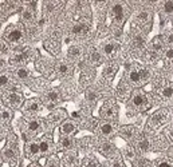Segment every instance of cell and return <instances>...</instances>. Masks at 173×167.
<instances>
[{
  "label": "cell",
  "mask_w": 173,
  "mask_h": 167,
  "mask_svg": "<svg viewBox=\"0 0 173 167\" xmlns=\"http://www.w3.org/2000/svg\"><path fill=\"white\" fill-rule=\"evenodd\" d=\"M47 100H50V102H54V103H55V102H57L58 100V99H59V94H58V92H55V91H52V92H48V94H47Z\"/></svg>",
  "instance_id": "20"
},
{
  "label": "cell",
  "mask_w": 173,
  "mask_h": 167,
  "mask_svg": "<svg viewBox=\"0 0 173 167\" xmlns=\"http://www.w3.org/2000/svg\"><path fill=\"white\" fill-rule=\"evenodd\" d=\"M86 166L87 167H97V163L93 159H89V160L86 159Z\"/></svg>",
  "instance_id": "39"
},
{
  "label": "cell",
  "mask_w": 173,
  "mask_h": 167,
  "mask_svg": "<svg viewBox=\"0 0 173 167\" xmlns=\"http://www.w3.org/2000/svg\"><path fill=\"white\" fill-rule=\"evenodd\" d=\"M158 167H170L169 163H166V162H162V163L158 164Z\"/></svg>",
  "instance_id": "43"
},
{
  "label": "cell",
  "mask_w": 173,
  "mask_h": 167,
  "mask_svg": "<svg viewBox=\"0 0 173 167\" xmlns=\"http://www.w3.org/2000/svg\"><path fill=\"white\" fill-rule=\"evenodd\" d=\"M26 60H27V54H24V52L16 54L15 56H12V58H11V63H12V64H23Z\"/></svg>",
  "instance_id": "5"
},
{
  "label": "cell",
  "mask_w": 173,
  "mask_h": 167,
  "mask_svg": "<svg viewBox=\"0 0 173 167\" xmlns=\"http://www.w3.org/2000/svg\"><path fill=\"white\" fill-rule=\"evenodd\" d=\"M172 66H173V59H172Z\"/></svg>",
  "instance_id": "49"
},
{
  "label": "cell",
  "mask_w": 173,
  "mask_h": 167,
  "mask_svg": "<svg viewBox=\"0 0 173 167\" xmlns=\"http://www.w3.org/2000/svg\"><path fill=\"white\" fill-rule=\"evenodd\" d=\"M113 167H121V163H119V162H114V163H113Z\"/></svg>",
  "instance_id": "45"
},
{
  "label": "cell",
  "mask_w": 173,
  "mask_h": 167,
  "mask_svg": "<svg viewBox=\"0 0 173 167\" xmlns=\"http://www.w3.org/2000/svg\"><path fill=\"white\" fill-rule=\"evenodd\" d=\"M101 131H102L104 135H110L113 132V126L109 125V123H105V125H102V127H101Z\"/></svg>",
  "instance_id": "17"
},
{
  "label": "cell",
  "mask_w": 173,
  "mask_h": 167,
  "mask_svg": "<svg viewBox=\"0 0 173 167\" xmlns=\"http://www.w3.org/2000/svg\"><path fill=\"white\" fill-rule=\"evenodd\" d=\"M126 156H127V158H133V156H134L133 150H127V151H126Z\"/></svg>",
  "instance_id": "41"
},
{
  "label": "cell",
  "mask_w": 173,
  "mask_h": 167,
  "mask_svg": "<svg viewBox=\"0 0 173 167\" xmlns=\"http://www.w3.org/2000/svg\"><path fill=\"white\" fill-rule=\"evenodd\" d=\"M62 147H65V148L71 147V139L70 138H63L62 139Z\"/></svg>",
  "instance_id": "32"
},
{
  "label": "cell",
  "mask_w": 173,
  "mask_h": 167,
  "mask_svg": "<svg viewBox=\"0 0 173 167\" xmlns=\"http://www.w3.org/2000/svg\"><path fill=\"white\" fill-rule=\"evenodd\" d=\"M58 71H59V74L66 75V74H67V72L70 71V68H69V66H67V64L62 63V64H59V67H58Z\"/></svg>",
  "instance_id": "24"
},
{
  "label": "cell",
  "mask_w": 173,
  "mask_h": 167,
  "mask_svg": "<svg viewBox=\"0 0 173 167\" xmlns=\"http://www.w3.org/2000/svg\"><path fill=\"white\" fill-rule=\"evenodd\" d=\"M137 167H146L145 162H144V160H138V162H137Z\"/></svg>",
  "instance_id": "42"
},
{
  "label": "cell",
  "mask_w": 173,
  "mask_h": 167,
  "mask_svg": "<svg viewBox=\"0 0 173 167\" xmlns=\"http://www.w3.org/2000/svg\"><path fill=\"white\" fill-rule=\"evenodd\" d=\"M138 72H140V78H141V79H148V78H149V72H148L146 70L138 71Z\"/></svg>",
  "instance_id": "37"
},
{
  "label": "cell",
  "mask_w": 173,
  "mask_h": 167,
  "mask_svg": "<svg viewBox=\"0 0 173 167\" xmlns=\"http://www.w3.org/2000/svg\"><path fill=\"white\" fill-rule=\"evenodd\" d=\"M8 82H10V78H8L7 75H0V87L7 86Z\"/></svg>",
  "instance_id": "29"
},
{
  "label": "cell",
  "mask_w": 173,
  "mask_h": 167,
  "mask_svg": "<svg viewBox=\"0 0 173 167\" xmlns=\"http://www.w3.org/2000/svg\"><path fill=\"white\" fill-rule=\"evenodd\" d=\"M91 62L93 63H98L101 62V54L99 52H97V51H94L91 54Z\"/></svg>",
  "instance_id": "30"
},
{
  "label": "cell",
  "mask_w": 173,
  "mask_h": 167,
  "mask_svg": "<svg viewBox=\"0 0 173 167\" xmlns=\"http://www.w3.org/2000/svg\"><path fill=\"white\" fill-rule=\"evenodd\" d=\"M161 48H162L161 39H160V38H156V39H154V42H153V50L154 51H160Z\"/></svg>",
  "instance_id": "26"
},
{
  "label": "cell",
  "mask_w": 173,
  "mask_h": 167,
  "mask_svg": "<svg viewBox=\"0 0 173 167\" xmlns=\"http://www.w3.org/2000/svg\"><path fill=\"white\" fill-rule=\"evenodd\" d=\"M138 148L141 150V151H148V150H149V142H148L146 139H142L138 143Z\"/></svg>",
  "instance_id": "21"
},
{
  "label": "cell",
  "mask_w": 173,
  "mask_h": 167,
  "mask_svg": "<svg viewBox=\"0 0 173 167\" xmlns=\"http://www.w3.org/2000/svg\"><path fill=\"white\" fill-rule=\"evenodd\" d=\"M81 55V48L77 46H74V47H70V50H69V56L71 59H77L78 56Z\"/></svg>",
  "instance_id": "9"
},
{
  "label": "cell",
  "mask_w": 173,
  "mask_h": 167,
  "mask_svg": "<svg viewBox=\"0 0 173 167\" xmlns=\"http://www.w3.org/2000/svg\"><path fill=\"white\" fill-rule=\"evenodd\" d=\"M162 95L165 98H172L173 96V87H166V88H164Z\"/></svg>",
  "instance_id": "27"
},
{
  "label": "cell",
  "mask_w": 173,
  "mask_h": 167,
  "mask_svg": "<svg viewBox=\"0 0 173 167\" xmlns=\"http://www.w3.org/2000/svg\"><path fill=\"white\" fill-rule=\"evenodd\" d=\"M144 43H145V42H144V39L141 38V36H137V38L134 39V46L137 47V48H142Z\"/></svg>",
  "instance_id": "28"
},
{
  "label": "cell",
  "mask_w": 173,
  "mask_h": 167,
  "mask_svg": "<svg viewBox=\"0 0 173 167\" xmlns=\"http://www.w3.org/2000/svg\"><path fill=\"white\" fill-rule=\"evenodd\" d=\"M28 152H30L31 155H36L38 152H40V150H39V144L38 143H30L28 144Z\"/></svg>",
  "instance_id": "15"
},
{
  "label": "cell",
  "mask_w": 173,
  "mask_h": 167,
  "mask_svg": "<svg viewBox=\"0 0 173 167\" xmlns=\"http://www.w3.org/2000/svg\"><path fill=\"white\" fill-rule=\"evenodd\" d=\"M73 118H79V114H78V112H73Z\"/></svg>",
  "instance_id": "48"
},
{
  "label": "cell",
  "mask_w": 173,
  "mask_h": 167,
  "mask_svg": "<svg viewBox=\"0 0 173 167\" xmlns=\"http://www.w3.org/2000/svg\"><path fill=\"white\" fill-rule=\"evenodd\" d=\"M101 150H102V152H104V154L109 155V154H112V152H113L114 147H113L112 143H104V144H102V147H101Z\"/></svg>",
  "instance_id": "16"
},
{
  "label": "cell",
  "mask_w": 173,
  "mask_h": 167,
  "mask_svg": "<svg viewBox=\"0 0 173 167\" xmlns=\"http://www.w3.org/2000/svg\"><path fill=\"white\" fill-rule=\"evenodd\" d=\"M44 22H46L44 19H40V20H39V26H43V24H44Z\"/></svg>",
  "instance_id": "47"
},
{
  "label": "cell",
  "mask_w": 173,
  "mask_h": 167,
  "mask_svg": "<svg viewBox=\"0 0 173 167\" xmlns=\"http://www.w3.org/2000/svg\"><path fill=\"white\" fill-rule=\"evenodd\" d=\"M145 102H146V96L142 92H137L134 96H133V104H134L136 107H141V106H144L145 104Z\"/></svg>",
  "instance_id": "4"
},
{
  "label": "cell",
  "mask_w": 173,
  "mask_h": 167,
  "mask_svg": "<svg viewBox=\"0 0 173 167\" xmlns=\"http://www.w3.org/2000/svg\"><path fill=\"white\" fill-rule=\"evenodd\" d=\"M7 100H8V104L10 106H12V107H18V106L22 104L23 98H22V95L18 94V92H11L7 96Z\"/></svg>",
  "instance_id": "2"
},
{
  "label": "cell",
  "mask_w": 173,
  "mask_h": 167,
  "mask_svg": "<svg viewBox=\"0 0 173 167\" xmlns=\"http://www.w3.org/2000/svg\"><path fill=\"white\" fill-rule=\"evenodd\" d=\"M104 51L106 55H112L113 52H114V44H113V43H108V44L104 47Z\"/></svg>",
  "instance_id": "22"
},
{
  "label": "cell",
  "mask_w": 173,
  "mask_h": 167,
  "mask_svg": "<svg viewBox=\"0 0 173 167\" xmlns=\"http://www.w3.org/2000/svg\"><path fill=\"white\" fill-rule=\"evenodd\" d=\"M10 118H11V114H10V111H5V110H4V111H1V112H0V119H3V121H8Z\"/></svg>",
  "instance_id": "33"
},
{
  "label": "cell",
  "mask_w": 173,
  "mask_h": 167,
  "mask_svg": "<svg viewBox=\"0 0 173 167\" xmlns=\"http://www.w3.org/2000/svg\"><path fill=\"white\" fill-rule=\"evenodd\" d=\"M165 56H166V58H168V59H173V48H170V50H168V51H166Z\"/></svg>",
  "instance_id": "40"
},
{
  "label": "cell",
  "mask_w": 173,
  "mask_h": 167,
  "mask_svg": "<svg viewBox=\"0 0 173 167\" xmlns=\"http://www.w3.org/2000/svg\"><path fill=\"white\" fill-rule=\"evenodd\" d=\"M102 116L109 119V118H113L114 116V108H113L112 106H105L104 108H102Z\"/></svg>",
  "instance_id": "7"
},
{
  "label": "cell",
  "mask_w": 173,
  "mask_h": 167,
  "mask_svg": "<svg viewBox=\"0 0 173 167\" xmlns=\"http://www.w3.org/2000/svg\"><path fill=\"white\" fill-rule=\"evenodd\" d=\"M148 18H149V13H148L146 11H141L138 13V20H141V22H146Z\"/></svg>",
  "instance_id": "31"
},
{
  "label": "cell",
  "mask_w": 173,
  "mask_h": 167,
  "mask_svg": "<svg viewBox=\"0 0 173 167\" xmlns=\"http://www.w3.org/2000/svg\"><path fill=\"white\" fill-rule=\"evenodd\" d=\"M4 156H5L7 159H14V158H15V151H14L12 148H5V150H4Z\"/></svg>",
  "instance_id": "25"
},
{
  "label": "cell",
  "mask_w": 173,
  "mask_h": 167,
  "mask_svg": "<svg viewBox=\"0 0 173 167\" xmlns=\"http://www.w3.org/2000/svg\"><path fill=\"white\" fill-rule=\"evenodd\" d=\"M39 127H40V123H39V121H36V119L30 121V123H28V131H31V132L38 131Z\"/></svg>",
  "instance_id": "12"
},
{
  "label": "cell",
  "mask_w": 173,
  "mask_h": 167,
  "mask_svg": "<svg viewBox=\"0 0 173 167\" xmlns=\"http://www.w3.org/2000/svg\"><path fill=\"white\" fill-rule=\"evenodd\" d=\"M26 110L30 111V112H36L39 111V103L38 102H34V100H30L26 103Z\"/></svg>",
  "instance_id": "8"
},
{
  "label": "cell",
  "mask_w": 173,
  "mask_h": 167,
  "mask_svg": "<svg viewBox=\"0 0 173 167\" xmlns=\"http://www.w3.org/2000/svg\"><path fill=\"white\" fill-rule=\"evenodd\" d=\"M74 130H75V126L73 123H70V122H66L62 125V132L66 134V135H69V134H73Z\"/></svg>",
  "instance_id": "6"
},
{
  "label": "cell",
  "mask_w": 173,
  "mask_h": 167,
  "mask_svg": "<svg viewBox=\"0 0 173 167\" xmlns=\"http://www.w3.org/2000/svg\"><path fill=\"white\" fill-rule=\"evenodd\" d=\"M86 31V26L85 24H75L73 27V34L75 35H79V34H83Z\"/></svg>",
  "instance_id": "13"
},
{
  "label": "cell",
  "mask_w": 173,
  "mask_h": 167,
  "mask_svg": "<svg viewBox=\"0 0 173 167\" xmlns=\"http://www.w3.org/2000/svg\"><path fill=\"white\" fill-rule=\"evenodd\" d=\"M46 11L48 13H52L55 11V4L54 3H46Z\"/></svg>",
  "instance_id": "34"
},
{
  "label": "cell",
  "mask_w": 173,
  "mask_h": 167,
  "mask_svg": "<svg viewBox=\"0 0 173 167\" xmlns=\"http://www.w3.org/2000/svg\"><path fill=\"white\" fill-rule=\"evenodd\" d=\"M86 98H87V100H90V102H94L97 99V94L95 92H87V95H86Z\"/></svg>",
  "instance_id": "36"
},
{
  "label": "cell",
  "mask_w": 173,
  "mask_h": 167,
  "mask_svg": "<svg viewBox=\"0 0 173 167\" xmlns=\"http://www.w3.org/2000/svg\"><path fill=\"white\" fill-rule=\"evenodd\" d=\"M168 43L173 44V34H170V35H169V38H168Z\"/></svg>",
  "instance_id": "44"
},
{
  "label": "cell",
  "mask_w": 173,
  "mask_h": 167,
  "mask_svg": "<svg viewBox=\"0 0 173 167\" xmlns=\"http://www.w3.org/2000/svg\"><path fill=\"white\" fill-rule=\"evenodd\" d=\"M47 167H57V163H55V162H51V163L48 164Z\"/></svg>",
  "instance_id": "46"
},
{
  "label": "cell",
  "mask_w": 173,
  "mask_h": 167,
  "mask_svg": "<svg viewBox=\"0 0 173 167\" xmlns=\"http://www.w3.org/2000/svg\"><path fill=\"white\" fill-rule=\"evenodd\" d=\"M23 38V30L20 27H11L8 28L7 32H5V39L8 40V42L11 43H15V42H19L20 39Z\"/></svg>",
  "instance_id": "1"
},
{
  "label": "cell",
  "mask_w": 173,
  "mask_h": 167,
  "mask_svg": "<svg viewBox=\"0 0 173 167\" xmlns=\"http://www.w3.org/2000/svg\"><path fill=\"white\" fill-rule=\"evenodd\" d=\"M114 71H115V67L110 66V67H108V68L105 70V75H106V76H112V75L114 74Z\"/></svg>",
  "instance_id": "35"
},
{
  "label": "cell",
  "mask_w": 173,
  "mask_h": 167,
  "mask_svg": "<svg viewBox=\"0 0 173 167\" xmlns=\"http://www.w3.org/2000/svg\"><path fill=\"white\" fill-rule=\"evenodd\" d=\"M39 150H40V152H47L48 150H50V144H48V142L47 140H42L40 143H39Z\"/></svg>",
  "instance_id": "19"
},
{
  "label": "cell",
  "mask_w": 173,
  "mask_h": 167,
  "mask_svg": "<svg viewBox=\"0 0 173 167\" xmlns=\"http://www.w3.org/2000/svg\"><path fill=\"white\" fill-rule=\"evenodd\" d=\"M22 18H23L24 22H31L34 19V12L32 9H24L23 13H22Z\"/></svg>",
  "instance_id": "11"
},
{
  "label": "cell",
  "mask_w": 173,
  "mask_h": 167,
  "mask_svg": "<svg viewBox=\"0 0 173 167\" xmlns=\"http://www.w3.org/2000/svg\"><path fill=\"white\" fill-rule=\"evenodd\" d=\"M164 11H165V13H173V1H165Z\"/></svg>",
  "instance_id": "23"
},
{
  "label": "cell",
  "mask_w": 173,
  "mask_h": 167,
  "mask_svg": "<svg viewBox=\"0 0 173 167\" xmlns=\"http://www.w3.org/2000/svg\"><path fill=\"white\" fill-rule=\"evenodd\" d=\"M112 12L117 22H121V20L123 19V7L121 4H114L112 8Z\"/></svg>",
  "instance_id": "3"
},
{
  "label": "cell",
  "mask_w": 173,
  "mask_h": 167,
  "mask_svg": "<svg viewBox=\"0 0 173 167\" xmlns=\"http://www.w3.org/2000/svg\"><path fill=\"white\" fill-rule=\"evenodd\" d=\"M121 134H122L125 138L130 139L131 136L134 135V128H133V127H123L122 130H121Z\"/></svg>",
  "instance_id": "10"
},
{
  "label": "cell",
  "mask_w": 173,
  "mask_h": 167,
  "mask_svg": "<svg viewBox=\"0 0 173 167\" xmlns=\"http://www.w3.org/2000/svg\"><path fill=\"white\" fill-rule=\"evenodd\" d=\"M0 52H1V54H7L8 52V47L5 43H1V44H0Z\"/></svg>",
  "instance_id": "38"
},
{
  "label": "cell",
  "mask_w": 173,
  "mask_h": 167,
  "mask_svg": "<svg viewBox=\"0 0 173 167\" xmlns=\"http://www.w3.org/2000/svg\"><path fill=\"white\" fill-rule=\"evenodd\" d=\"M28 75H30V74H28V71L26 70V68H23V67L16 70V76H18L19 79H27Z\"/></svg>",
  "instance_id": "14"
},
{
  "label": "cell",
  "mask_w": 173,
  "mask_h": 167,
  "mask_svg": "<svg viewBox=\"0 0 173 167\" xmlns=\"http://www.w3.org/2000/svg\"><path fill=\"white\" fill-rule=\"evenodd\" d=\"M172 135H173V130H172Z\"/></svg>",
  "instance_id": "50"
},
{
  "label": "cell",
  "mask_w": 173,
  "mask_h": 167,
  "mask_svg": "<svg viewBox=\"0 0 173 167\" xmlns=\"http://www.w3.org/2000/svg\"><path fill=\"white\" fill-rule=\"evenodd\" d=\"M129 79H130V82H140L141 78H140V72L138 71H130V74H129Z\"/></svg>",
  "instance_id": "18"
}]
</instances>
